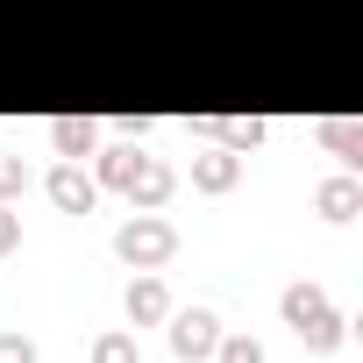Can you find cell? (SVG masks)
<instances>
[{"instance_id": "1", "label": "cell", "mask_w": 363, "mask_h": 363, "mask_svg": "<svg viewBox=\"0 0 363 363\" xmlns=\"http://www.w3.org/2000/svg\"><path fill=\"white\" fill-rule=\"evenodd\" d=\"M278 306H285V328H292L306 349H342L349 320L335 313V299H328L320 285H306V278H299V285H285V299H278Z\"/></svg>"}, {"instance_id": "2", "label": "cell", "mask_w": 363, "mask_h": 363, "mask_svg": "<svg viewBox=\"0 0 363 363\" xmlns=\"http://www.w3.org/2000/svg\"><path fill=\"white\" fill-rule=\"evenodd\" d=\"M114 257H121V264H135V271H164V264L178 257V228L150 207V214H135V221H121V228H114Z\"/></svg>"}, {"instance_id": "3", "label": "cell", "mask_w": 363, "mask_h": 363, "mask_svg": "<svg viewBox=\"0 0 363 363\" xmlns=\"http://www.w3.org/2000/svg\"><path fill=\"white\" fill-rule=\"evenodd\" d=\"M164 320H171V356H178V363L214 356V342H221V313H214V306H171Z\"/></svg>"}, {"instance_id": "4", "label": "cell", "mask_w": 363, "mask_h": 363, "mask_svg": "<svg viewBox=\"0 0 363 363\" xmlns=\"http://www.w3.org/2000/svg\"><path fill=\"white\" fill-rule=\"evenodd\" d=\"M135 207H164L171 193H178V171L164 164V157H135V171H128V186H121Z\"/></svg>"}, {"instance_id": "5", "label": "cell", "mask_w": 363, "mask_h": 363, "mask_svg": "<svg viewBox=\"0 0 363 363\" xmlns=\"http://www.w3.org/2000/svg\"><path fill=\"white\" fill-rule=\"evenodd\" d=\"M43 193H50V207H57V214H86L100 186H93V171H79V164H65V157H57V171L43 178Z\"/></svg>"}, {"instance_id": "6", "label": "cell", "mask_w": 363, "mask_h": 363, "mask_svg": "<svg viewBox=\"0 0 363 363\" xmlns=\"http://www.w3.org/2000/svg\"><path fill=\"white\" fill-rule=\"evenodd\" d=\"M121 306H128V320H135V328H157V320L171 313V285H164L157 271H143V278H128Z\"/></svg>"}, {"instance_id": "7", "label": "cell", "mask_w": 363, "mask_h": 363, "mask_svg": "<svg viewBox=\"0 0 363 363\" xmlns=\"http://www.w3.org/2000/svg\"><path fill=\"white\" fill-rule=\"evenodd\" d=\"M50 150H57L65 164L93 157V150H100V121H93V114H57V121H50Z\"/></svg>"}, {"instance_id": "8", "label": "cell", "mask_w": 363, "mask_h": 363, "mask_svg": "<svg viewBox=\"0 0 363 363\" xmlns=\"http://www.w3.org/2000/svg\"><path fill=\"white\" fill-rule=\"evenodd\" d=\"M200 128H207V135H214L221 150H235V157H242V150H257V143L271 135V128H264L257 114H200Z\"/></svg>"}, {"instance_id": "9", "label": "cell", "mask_w": 363, "mask_h": 363, "mask_svg": "<svg viewBox=\"0 0 363 363\" xmlns=\"http://www.w3.org/2000/svg\"><path fill=\"white\" fill-rule=\"evenodd\" d=\"M235 178H242V157H235V150L214 143V150L193 157V186H200V193H235Z\"/></svg>"}, {"instance_id": "10", "label": "cell", "mask_w": 363, "mask_h": 363, "mask_svg": "<svg viewBox=\"0 0 363 363\" xmlns=\"http://www.w3.org/2000/svg\"><path fill=\"white\" fill-rule=\"evenodd\" d=\"M313 207H320V221H356V207H363V186L342 171V178H320L313 186Z\"/></svg>"}, {"instance_id": "11", "label": "cell", "mask_w": 363, "mask_h": 363, "mask_svg": "<svg viewBox=\"0 0 363 363\" xmlns=\"http://www.w3.org/2000/svg\"><path fill=\"white\" fill-rule=\"evenodd\" d=\"M135 157H143L135 143H114V150H100V171H93V186H114V193H121V186H128V171H135Z\"/></svg>"}, {"instance_id": "12", "label": "cell", "mask_w": 363, "mask_h": 363, "mask_svg": "<svg viewBox=\"0 0 363 363\" xmlns=\"http://www.w3.org/2000/svg\"><path fill=\"white\" fill-rule=\"evenodd\" d=\"M93 363H143V349H135V335H121V328H107V335L93 342Z\"/></svg>"}, {"instance_id": "13", "label": "cell", "mask_w": 363, "mask_h": 363, "mask_svg": "<svg viewBox=\"0 0 363 363\" xmlns=\"http://www.w3.org/2000/svg\"><path fill=\"white\" fill-rule=\"evenodd\" d=\"M320 143H328L335 157H356V150H363V128H356V121H320Z\"/></svg>"}, {"instance_id": "14", "label": "cell", "mask_w": 363, "mask_h": 363, "mask_svg": "<svg viewBox=\"0 0 363 363\" xmlns=\"http://www.w3.org/2000/svg\"><path fill=\"white\" fill-rule=\"evenodd\" d=\"M214 363H264V349H257L250 335H221V342H214Z\"/></svg>"}, {"instance_id": "15", "label": "cell", "mask_w": 363, "mask_h": 363, "mask_svg": "<svg viewBox=\"0 0 363 363\" xmlns=\"http://www.w3.org/2000/svg\"><path fill=\"white\" fill-rule=\"evenodd\" d=\"M22 186H29V171H22V157H15V150H0V200H15Z\"/></svg>"}, {"instance_id": "16", "label": "cell", "mask_w": 363, "mask_h": 363, "mask_svg": "<svg viewBox=\"0 0 363 363\" xmlns=\"http://www.w3.org/2000/svg\"><path fill=\"white\" fill-rule=\"evenodd\" d=\"M0 363H36V342L8 328V335H0Z\"/></svg>"}, {"instance_id": "17", "label": "cell", "mask_w": 363, "mask_h": 363, "mask_svg": "<svg viewBox=\"0 0 363 363\" xmlns=\"http://www.w3.org/2000/svg\"><path fill=\"white\" fill-rule=\"evenodd\" d=\"M15 242H22V221H15V214H8V207H0V257H8V250H15Z\"/></svg>"}, {"instance_id": "18", "label": "cell", "mask_w": 363, "mask_h": 363, "mask_svg": "<svg viewBox=\"0 0 363 363\" xmlns=\"http://www.w3.org/2000/svg\"><path fill=\"white\" fill-rule=\"evenodd\" d=\"M114 128H121V135L135 143V135H150V114H114Z\"/></svg>"}]
</instances>
